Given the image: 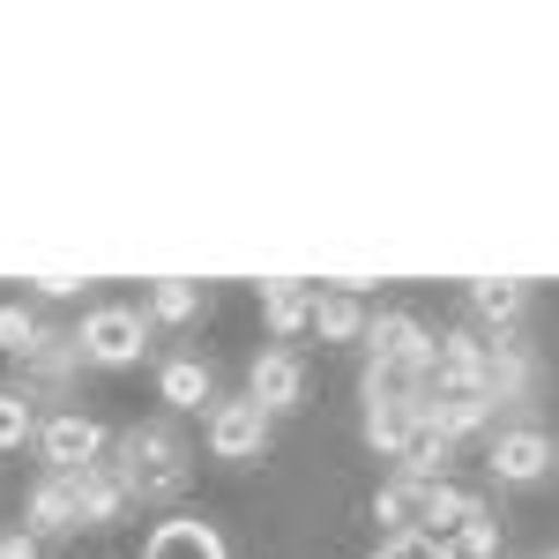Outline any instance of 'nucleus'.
Instances as JSON below:
<instances>
[{
    "instance_id": "1",
    "label": "nucleus",
    "mask_w": 559,
    "mask_h": 559,
    "mask_svg": "<svg viewBox=\"0 0 559 559\" xmlns=\"http://www.w3.org/2000/svg\"><path fill=\"white\" fill-rule=\"evenodd\" d=\"M112 463L128 471L134 485V508H173L179 492L194 485V448L179 440V426L150 418V426H128L112 440Z\"/></svg>"
},
{
    "instance_id": "28",
    "label": "nucleus",
    "mask_w": 559,
    "mask_h": 559,
    "mask_svg": "<svg viewBox=\"0 0 559 559\" xmlns=\"http://www.w3.org/2000/svg\"><path fill=\"white\" fill-rule=\"evenodd\" d=\"M537 559H552V552H537Z\"/></svg>"
},
{
    "instance_id": "4",
    "label": "nucleus",
    "mask_w": 559,
    "mask_h": 559,
    "mask_svg": "<svg viewBox=\"0 0 559 559\" xmlns=\"http://www.w3.org/2000/svg\"><path fill=\"white\" fill-rule=\"evenodd\" d=\"M112 455V432L90 418L83 403H68V411H52L38 426V463L45 471H60V477H75V471H90V463H105Z\"/></svg>"
},
{
    "instance_id": "18",
    "label": "nucleus",
    "mask_w": 559,
    "mask_h": 559,
    "mask_svg": "<svg viewBox=\"0 0 559 559\" xmlns=\"http://www.w3.org/2000/svg\"><path fill=\"white\" fill-rule=\"evenodd\" d=\"M426 492L432 485H418V477H381L373 485V522H381V537H395V530H418L426 522Z\"/></svg>"
},
{
    "instance_id": "5",
    "label": "nucleus",
    "mask_w": 559,
    "mask_h": 559,
    "mask_svg": "<svg viewBox=\"0 0 559 559\" xmlns=\"http://www.w3.org/2000/svg\"><path fill=\"white\" fill-rule=\"evenodd\" d=\"M485 471H492V485H545L559 471V440L537 418L530 426H500L485 440Z\"/></svg>"
},
{
    "instance_id": "29",
    "label": "nucleus",
    "mask_w": 559,
    "mask_h": 559,
    "mask_svg": "<svg viewBox=\"0 0 559 559\" xmlns=\"http://www.w3.org/2000/svg\"><path fill=\"white\" fill-rule=\"evenodd\" d=\"M552 559H559V552H552Z\"/></svg>"
},
{
    "instance_id": "10",
    "label": "nucleus",
    "mask_w": 559,
    "mask_h": 559,
    "mask_svg": "<svg viewBox=\"0 0 559 559\" xmlns=\"http://www.w3.org/2000/svg\"><path fill=\"white\" fill-rule=\"evenodd\" d=\"M492 336L485 329H448L440 336V381L432 388H448V395H492Z\"/></svg>"
},
{
    "instance_id": "12",
    "label": "nucleus",
    "mask_w": 559,
    "mask_h": 559,
    "mask_svg": "<svg viewBox=\"0 0 559 559\" xmlns=\"http://www.w3.org/2000/svg\"><path fill=\"white\" fill-rule=\"evenodd\" d=\"M75 485H83V530H120V522L134 515V485L112 455L90 463V471H75Z\"/></svg>"
},
{
    "instance_id": "14",
    "label": "nucleus",
    "mask_w": 559,
    "mask_h": 559,
    "mask_svg": "<svg viewBox=\"0 0 559 559\" xmlns=\"http://www.w3.org/2000/svg\"><path fill=\"white\" fill-rule=\"evenodd\" d=\"M373 313H366V284H336V292H313V336L321 344H366Z\"/></svg>"
},
{
    "instance_id": "25",
    "label": "nucleus",
    "mask_w": 559,
    "mask_h": 559,
    "mask_svg": "<svg viewBox=\"0 0 559 559\" xmlns=\"http://www.w3.org/2000/svg\"><path fill=\"white\" fill-rule=\"evenodd\" d=\"M373 559H448V545H440V537H426V530H395V537H381V545H373Z\"/></svg>"
},
{
    "instance_id": "27",
    "label": "nucleus",
    "mask_w": 559,
    "mask_h": 559,
    "mask_svg": "<svg viewBox=\"0 0 559 559\" xmlns=\"http://www.w3.org/2000/svg\"><path fill=\"white\" fill-rule=\"evenodd\" d=\"M0 559H45V545L31 530H8V537H0Z\"/></svg>"
},
{
    "instance_id": "6",
    "label": "nucleus",
    "mask_w": 559,
    "mask_h": 559,
    "mask_svg": "<svg viewBox=\"0 0 559 559\" xmlns=\"http://www.w3.org/2000/svg\"><path fill=\"white\" fill-rule=\"evenodd\" d=\"M269 432H276V418L261 411L254 395H216V411H210V455L216 463H261L269 455Z\"/></svg>"
},
{
    "instance_id": "20",
    "label": "nucleus",
    "mask_w": 559,
    "mask_h": 559,
    "mask_svg": "<svg viewBox=\"0 0 559 559\" xmlns=\"http://www.w3.org/2000/svg\"><path fill=\"white\" fill-rule=\"evenodd\" d=\"M455 455H463V440H448L440 426H426L411 440V455L395 463L403 477H418V485H455Z\"/></svg>"
},
{
    "instance_id": "15",
    "label": "nucleus",
    "mask_w": 559,
    "mask_h": 559,
    "mask_svg": "<svg viewBox=\"0 0 559 559\" xmlns=\"http://www.w3.org/2000/svg\"><path fill=\"white\" fill-rule=\"evenodd\" d=\"M522 313H530V284H515V276H477L471 284V321L485 336H515Z\"/></svg>"
},
{
    "instance_id": "13",
    "label": "nucleus",
    "mask_w": 559,
    "mask_h": 559,
    "mask_svg": "<svg viewBox=\"0 0 559 559\" xmlns=\"http://www.w3.org/2000/svg\"><path fill=\"white\" fill-rule=\"evenodd\" d=\"M157 395H165L173 411H216V366L202 350H173V358L157 366Z\"/></svg>"
},
{
    "instance_id": "16",
    "label": "nucleus",
    "mask_w": 559,
    "mask_h": 559,
    "mask_svg": "<svg viewBox=\"0 0 559 559\" xmlns=\"http://www.w3.org/2000/svg\"><path fill=\"white\" fill-rule=\"evenodd\" d=\"M261 321H269L276 344L306 336V329H313V284H299V276H269V284H261Z\"/></svg>"
},
{
    "instance_id": "11",
    "label": "nucleus",
    "mask_w": 559,
    "mask_h": 559,
    "mask_svg": "<svg viewBox=\"0 0 559 559\" xmlns=\"http://www.w3.org/2000/svg\"><path fill=\"white\" fill-rule=\"evenodd\" d=\"M75 373H83V344H75V329H52V344L23 366V381H15V388H23L31 403H60V411H68V381H75Z\"/></svg>"
},
{
    "instance_id": "8",
    "label": "nucleus",
    "mask_w": 559,
    "mask_h": 559,
    "mask_svg": "<svg viewBox=\"0 0 559 559\" xmlns=\"http://www.w3.org/2000/svg\"><path fill=\"white\" fill-rule=\"evenodd\" d=\"M247 395H254L269 418L299 411V403H306V358H299L292 344H269L254 366H247Z\"/></svg>"
},
{
    "instance_id": "17",
    "label": "nucleus",
    "mask_w": 559,
    "mask_h": 559,
    "mask_svg": "<svg viewBox=\"0 0 559 559\" xmlns=\"http://www.w3.org/2000/svg\"><path fill=\"white\" fill-rule=\"evenodd\" d=\"M142 559H231V552H224V537H216L202 515H173V522L150 530Z\"/></svg>"
},
{
    "instance_id": "9",
    "label": "nucleus",
    "mask_w": 559,
    "mask_h": 559,
    "mask_svg": "<svg viewBox=\"0 0 559 559\" xmlns=\"http://www.w3.org/2000/svg\"><path fill=\"white\" fill-rule=\"evenodd\" d=\"M23 530H31L38 545L45 537H75V530H83V485L45 471L38 485H31V500H23Z\"/></svg>"
},
{
    "instance_id": "26",
    "label": "nucleus",
    "mask_w": 559,
    "mask_h": 559,
    "mask_svg": "<svg viewBox=\"0 0 559 559\" xmlns=\"http://www.w3.org/2000/svg\"><path fill=\"white\" fill-rule=\"evenodd\" d=\"M31 292H38V299H83V276H31Z\"/></svg>"
},
{
    "instance_id": "3",
    "label": "nucleus",
    "mask_w": 559,
    "mask_h": 559,
    "mask_svg": "<svg viewBox=\"0 0 559 559\" xmlns=\"http://www.w3.org/2000/svg\"><path fill=\"white\" fill-rule=\"evenodd\" d=\"M75 344H83V366L128 373V366H142V358H150L157 321H150V306H90L83 329H75Z\"/></svg>"
},
{
    "instance_id": "22",
    "label": "nucleus",
    "mask_w": 559,
    "mask_h": 559,
    "mask_svg": "<svg viewBox=\"0 0 559 559\" xmlns=\"http://www.w3.org/2000/svg\"><path fill=\"white\" fill-rule=\"evenodd\" d=\"M202 306H210V292H202V284H187V276H165V284L150 292V321H157V329H187Z\"/></svg>"
},
{
    "instance_id": "7",
    "label": "nucleus",
    "mask_w": 559,
    "mask_h": 559,
    "mask_svg": "<svg viewBox=\"0 0 559 559\" xmlns=\"http://www.w3.org/2000/svg\"><path fill=\"white\" fill-rule=\"evenodd\" d=\"M485 388H492V403H500V418H508V426H530L545 373H537V358H530L522 336H492V381H485Z\"/></svg>"
},
{
    "instance_id": "24",
    "label": "nucleus",
    "mask_w": 559,
    "mask_h": 559,
    "mask_svg": "<svg viewBox=\"0 0 559 559\" xmlns=\"http://www.w3.org/2000/svg\"><path fill=\"white\" fill-rule=\"evenodd\" d=\"M440 545H448V559H500V522L477 515V522H463L455 537H440Z\"/></svg>"
},
{
    "instance_id": "2",
    "label": "nucleus",
    "mask_w": 559,
    "mask_h": 559,
    "mask_svg": "<svg viewBox=\"0 0 559 559\" xmlns=\"http://www.w3.org/2000/svg\"><path fill=\"white\" fill-rule=\"evenodd\" d=\"M366 358L388 366L403 388H432L440 381V336H432L418 313H373V329H366Z\"/></svg>"
},
{
    "instance_id": "19",
    "label": "nucleus",
    "mask_w": 559,
    "mask_h": 559,
    "mask_svg": "<svg viewBox=\"0 0 559 559\" xmlns=\"http://www.w3.org/2000/svg\"><path fill=\"white\" fill-rule=\"evenodd\" d=\"M52 344V321H45L38 306H23V299H0V350L15 358V366H31L38 350Z\"/></svg>"
},
{
    "instance_id": "23",
    "label": "nucleus",
    "mask_w": 559,
    "mask_h": 559,
    "mask_svg": "<svg viewBox=\"0 0 559 559\" xmlns=\"http://www.w3.org/2000/svg\"><path fill=\"white\" fill-rule=\"evenodd\" d=\"M38 403L23 395V388H0V455H15V448H38Z\"/></svg>"
},
{
    "instance_id": "21",
    "label": "nucleus",
    "mask_w": 559,
    "mask_h": 559,
    "mask_svg": "<svg viewBox=\"0 0 559 559\" xmlns=\"http://www.w3.org/2000/svg\"><path fill=\"white\" fill-rule=\"evenodd\" d=\"M477 515H492L485 492H471V485H432V492H426V522H418V530H426V537H455V530L477 522Z\"/></svg>"
}]
</instances>
